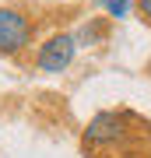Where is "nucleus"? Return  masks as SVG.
I'll list each match as a JSON object with an SVG mask.
<instances>
[{
	"mask_svg": "<svg viewBox=\"0 0 151 158\" xmlns=\"http://www.w3.org/2000/svg\"><path fill=\"white\" fill-rule=\"evenodd\" d=\"M32 42V21L14 11V7H0V53H21Z\"/></svg>",
	"mask_w": 151,
	"mask_h": 158,
	"instance_id": "f257e3e1",
	"label": "nucleus"
},
{
	"mask_svg": "<svg viewBox=\"0 0 151 158\" xmlns=\"http://www.w3.org/2000/svg\"><path fill=\"white\" fill-rule=\"evenodd\" d=\"M74 49H78V39H74V35H49V39L42 42L35 63H39V70H46V74H60V70L70 67Z\"/></svg>",
	"mask_w": 151,
	"mask_h": 158,
	"instance_id": "f03ea898",
	"label": "nucleus"
},
{
	"mask_svg": "<svg viewBox=\"0 0 151 158\" xmlns=\"http://www.w3.org/2000/svg\"><path fill=\"white\" fill-rule=\"evenodd\" d=\"M123 137V119L116 113H99L84 127V141L88 144H109V141H120Z\"/></svg>",
	"mask_w": 151,
	"mask_h": 158,
	"instance_id": "7ed1b4c3",
	"label": "nucleus"
},
{
	"mask_svg": "<svg viewBox=\"0 0 151 158\" xmlns=\"http://www.w3.org/2000/svg\"><path fill=\"white\" fill-rule=\"evenodd\" d=\"M99 4L106 7L112 18H127L130 14V0H99Z\"/></svg>",
	"mask_w": 151,
	"mask_h": 158,
	"instance_id": "20e7f679",
	"label": "nucleus"
},
{
	"mask_svg": "<svg viewBox=\"0 0 151 158\" xmlns=\"http://www.w3.org/2000/svg\"><path fill=\"white\" fill-rule=\"evenodd\" d=\"M137 7H141V14L151 21V0H137Z\"/></svg>",
	"mask_w": 151,
	"mask_h": 158,
	"instance_id": "39448f33",
	"label": "nucleus"
}]
</instances>
